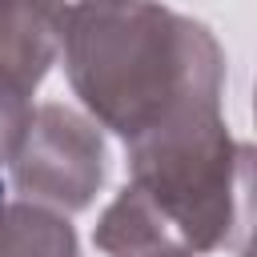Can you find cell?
I'll return each mask as SVG.
<instances>
[{"instance_id":"4","label":"cell","mask_w":257,"mask_h":257,"mask_svg":"<svg viewBox=\"0 0 257 257\" xmlns=\"http://www.w3.org/2000/svg\"><path fill=\"white\" fill-rule=\"evenodd\" d=\"M60 60V16L52 0H0V96L32 104Z\"/></svg>"},{"instance_id":"1","label":"cell","mask_w":257,"mask_h":257,"mask_svg":"<svg viewBox=\"0 0 257 257\" xmlns=\"http://www.w3.org/2000/svg\"><path fill=\"white\" fill-rule=\"evenodd\" d=\"M72 96L96 128L128 145L225 116V48L209 24L161 0H100L60 16Z\"/></svg>"},{"instance_id":"3","label":"cell","mask_w":257,"mask_h":257,"mask_svg":"<svg viewBox=\"0 0 257 257\" xmlns=\"http://www.w3.org/2000/svg\"><path fill=\"white\" fill-rule=\"evenodd\" d=\"M108 177V149L100 128L60 104L44 100L32 108L20 145L8 157V189L24 201L48 205L56 213H80L96 201Z\"/></svg>"},{"instance_id":"6","label":"cell","mask_w":257,"mask_h":257,"mask_svg":"<svg viewBox=\"0 0 257 257\" xmlns=\"http://www.w3.org/2000/svg\"><path fill=\"white\" fill-rule=\"evenodd\" d=\"M32 108H36V104H20V100L0 96V165H8L12 149L20 145V137H24V128H28Z\"/></svg>"},{"instance_id":"2","label":"cell","mask_w":257,"mask_h":257,"mask_svg":"<svg viewBox=\"0 0 257 257\" xmlns=\"http://www.w3.org/2000/svg\"><path fill=\"white\" fill-rule=\"evenodd\" d=\"M128 181L92 225L104 257H205L241 249L253 149L225 116L165 128L124 149Z\"/></svg>"},{"instance_id":"5","label":"cell","mask_w":257,"mask_h":257,"mask_svg":"<svg viewBox=\"0 0 257 257\" xmlns=\"http://www.w3.org/2000/svg\"><path fill=\"white\" fill-rule=\"evenodd\" d=\"M0 257H80V241L64 213L24 201L0 181Z\"/></svg>"}]
</instances>
